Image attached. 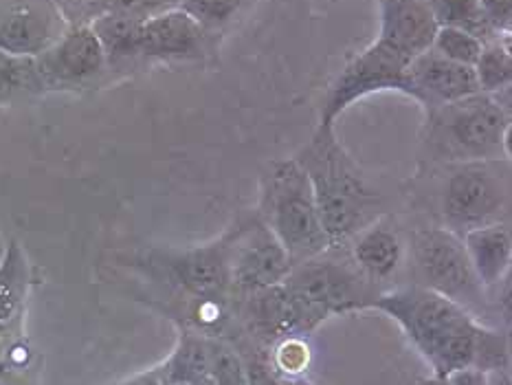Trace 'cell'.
Returning <instances> with one entry per match:
<instances>
[{
  "instance_id": "cell-1",
  "label": "cell",
  "mask_w": 512,
  "mask_h": 385,
  "mask_svg": "<svg viewBox=\"0 0 512 385\" xmlns=\"http://www.w3.org/2000/svg\"><path fill=\"white\" fill-rule=\"evenodd\" d=\"M370 308L392 317L403 328L431 366V377H447L466 368L486 374L506 372L510 366L508 335L484 326L466 308L425 286L381 291Z\"/></svg>"
},
{
  "instance_id": "cell-2",
  "label": "cell",
  "mask_w": 512,
  "mask_h": 385,
  "mask_svg": "<svg viewBox=\"0 0 512 385\" xmlns=\"http://www.w3.org/2000/svg\"><path fill=\"white\" fill-rule=\"evenodd\" d=\"M310 187L332 245H348L361 229L381 218L383 198L367 183L359 165L337 139L335 126L319 124L295 154Z\"/></svg>"
},
{
  "instance_id": "cell-3",
  "label": "cell",
  "mask_w": 512,
  "mask_h": 385,
  "mask_svg": "<svg viewBox=\"0 0 512 385\" xmlns=\"http://www.w3.org/2000/svg\"><path fill=\"white\" fill-rule=\"evenodd\" d=\"M282 286L302 337L332 315L367 311L381 293L376 282L356 267L350 249H343V245H332L315 258L293 264Z\"/></svg>"
},
{
  "instance_id": "cell-4",
  "label": "cell",
  "mask_w": 512,
  "mask_h": 385,
  "mask_svg": "<svg viewBox=\"0 0 512 385\" xmlns=\"http://www.w3.org/2000/svg\"><path fill=\"white\" fill-rule=\"evenodd\" d=\"M255 216L282 242L293 264L315 258L332 247L321 223L313 187L295 157L266 165Z\"/></svg>"
},
{
  "instance_id": "cell-5",
  "label": "cell",
  "mask_w": 512,
  "mask_h": 385,
  "mask_svg": "<svg viewBox=\"0 0 512 385\" xmlns=\"http://www.w3.org/2000/svg\"><path fill=\"white\" fill-rule=\"evenodd\" d=\"M510 113L499 95L475 93L429 110V143L442 161L510 159Z\"/></svg>"
},
{
  "instance_id": "cell-6",
  "label": "cell",
  "mask_w": 512,
  "mask_h": 385,
  "mask_svg": "<svg viewBox=\"0 0 512 385\" xmlns=\"http://www.w3.org/2000/svg\"><path fill=\"white\" fill-rule=\"evenodd\" d=\"M510 159L451 163L442 187L444 225L460 238L475 227L508 220Z\"/></svg>"
},
{
  "instance_id": "cell-7",
  "label": "cell",
  "mask_w": 512,
  "mask_h": 385,
  "mask_svg": "<svg viewBox=\"0 0 512 385\" xmlns=\"http://www.w3.org/2000/svg\"><path fill=\"white\" fill-rule=\"evenodd\" d=\"M409 247L416 284L460 304L471 315L484 306L486 289L477 280L458 234L447 227H420L411 234Z\"/></svg>"
},
{
  "instance_id": "cell-8",
  "label": "cell",
  "mask_w": 512,
  "mask_h": 385,
  "mask_svg": "<svg viewBox=\"0 0 512 385\" xmlns=\"http://www.w3.org/2000/svg\"><path fill=\"white\" fill-rule=\"evenodd\" d=\"M227 240L231 293L249 297L271 289V286L282 284L293 269V260L282 242L258 216L244 220L236 225V229H229Z\"/></svg>"
},
{
  "instance_id": "cell-9",
  "label": "cell",
  "mask_w": 512,
  "mask_h": 385,
  "mask_svg": "<svg viewBox=\"0 0 512 385\" xmlns=\"http://www.w3.org/2000/svg\"><path fill=\"white\" fill-rule=\"evenodd\" d=\"M157 264L205 308H220L233 295L227 234L203 247L159 253Z\"/></svg>"
},
{
  "instance_id": "cell-10",
  "label": "cell",
  "mask_w": 512,
  "mask_h": 385,
  "mask_svg": "<svg viewBox=\"0 0 512 385\" xmlns=\"http://www.w3.org/2000/svg\"><path fill=\"white\" fill-rule=\"evenodd\" d=\"M44 91H66L95 82L108 69L106 53L91 27H69L36 55Z\"/></svg>"
},
{
  "instance_id": "cell-11",
  "label": "cell",
  "mask_w": 512,
  "mask_h": 385,
  "mask_svg": "<svg viewBox=\"0 0 512 385\" xmlns=\"http://www.w3.org/2000/svg\"><path fill=\"white\" fill-rule=\"evenodd\" d=\"M69 29L55 0H0V49L36 58Z\"/></svg>"
},
{
  "instance_id": "cell-12",
  "label": "cell",
  "mask_w": 512,
  "mask_h": 385,
  "mask_svg": "<svg viewBox=\"0 0 512 385\" xmlns=\"http://www.w3.org/2000/svg\"><path fill=\"white\" fill-rule=\"evenodd\" d=\"M480 93L473 66L442 58L433 49L420 53L407 69V95L427 110Z\"/></svg>"
},
{
  "instance_id": "cell-13",
  "label": "cell",
  "mask_w": 512,
  "mask_h": 385,
  "mask_svg": "<svg viewBox=\"0 0 512 385\" xmlns=\"http://www.w3.org/2000/svg\"><path fill=\"white\" fill-rule=\"evenodd\" d=\"M205 29L181 7L163 11L141 22L139 58L187 60L203 49Z\"/></svg>"
},
{
  "instance_id": "cell-14",
  "label": "cell",
  "mask_w": 512,
  "mask_h": 385,
  "mask_svg": "<svg viewBox=\"0 0 512 385\" xmlns=\"http://www.w3.org/2000/svg\"><path fill=\"white\" fill-rule=\"evenodd\" d=\"M462 242L477 280H480L486 293L499 289L508 280L512 262V231L508 220L466 231Z\"/></svg>"
},
{
  "instance_id": "cell-15",
  "label": "cell",
  "mask_w": 512,
  "mask_h": 385,
  "mask_svg": "<svg viewBox=\"0 0 512 385\" xmlns=\"http://www.w3.org/2000/svg\"><path fill=\"white\" fill-rule=\"evenodd\" d=\"M350 256L367 278L381 282L400 267L405 256V242L392 223H387L385 218H376L354 236Z\"/></svg>"
},
{
  "instance_id": "cell-16",
  "label": "cell",
  "mask_w": 512,
  "mask_h": 385,
  "mask_svg": "<svg viewBox=\"0 0 512 385\" xmlns=\"http://www.w3.org/2000/svg\"><path fill=\"white\" fill-rule=\"evenodd\" d=\"M216 337L183 330L172 355L161 366L170 385H216L214 379Z\"/></svg>"
},
{
  "instance_id": "cell-17",
  "label": "cell",
  "mask_w": 512,
  "mask_h": 385,
  "mask_svg": "<svg viewBox=\"0 0 512 385\" xmlns=\"http://www.w3.org/2000/svg\"><path fill=\"white\" fill-rule=\"evenodd\" d=\"M181 0H55L69 27H88L104 16L152 18L163 11L176 9Z\"/></svg>"
},
{
  "instance_id": "cell-18",
  "label": "cell",
  "mask_w": 512,
  "mask_h": 385,
  "mask_svg": "<svg viewBox=\"0 0 512 385\" xmlns=\"http://www.w3.org/2000/svg\"><path fill=\"white\" fill-rule=\"evenodd\" d=\"M31 286V267L16 240L5 245L0 256V322H9L22 313Z\"/></svg>"
},
{
  "instance_id": "cell-19",
  "label": "cell",
  "mask_w": 512,
  "mask_h": 385,
  "mask_svg": "<svg viewBox=\"0 0 512 385\" xmlns=\"http://www.w3.org/2000/svg\"><path fill=\"white\" fill-rule=\"evenodd\" d=\"M141 22V18L132 16H104L88 25L102 44L108 66L139 58Z\"/></svg>"
},
{
  "instance_id": "cell-20",
  "label": "cell",
  "mask_w": 512,
  "mask_h": 385,
  "mask_svg": "<svg viewBox=\"0 0 512 385\" xmlns=\"http://www.w3.org/2000/svg\"><path fill=\"white\" fill-rule=\"evenodd\" d=\"M42 91L44 84L36 69V58L0 49V106L20 102Z\"/></svg>"
},
{
  "instance_id": "cell-21",
  "label": "cell",
  "mask_w": 512,
  "mask_h": 385,
  "mask_svg": "<svg viewBox=\"0 0 512 385\" xmlns=\"http://www.w3.org/2000/svg\"><path fill=\"white\" fill-rule=\"evenodd\" d=\"M477 88L486 95H499L508 91L512 80V55H510V36H497L493 40H484V47L475 66Z\"/></svg>"
},
{
  "instance_id": "cell-22",
  "label": "cell",
  "mask_w": 512,
  "mask_h": 385,
  "mask_svg": "<svg viewBox=\"0 0 512 385\" xmlns=\"http://www.w3.org/2000/svg\"><path fill=\"white\" fill-rule=\"evenodd\" d=\"M429 3L440 27H460L475 33L477 38H482V33L484 36H491L493 33L484 22L480 0H429ZM493 38H497L495 33Z\"/></svg>"
},
{
  "instance_id": "cell-23",
  "label": "cell",
  "mask_w": 512,
  "mask_h": 385,
  "mask_svg": "<svg viewBox=\"0 0 512 385\" xmlns=\"http://www.w3.org/2000/svg\"><path fill=\"white\" fill-rule=\"evenodd\" d=\"M484 47V40L477 38L475 33L460 29V27H438L436 36H433L431 49L442 58L451 62H458L464 66H475Z\"/></svg>"
},
{
  "instance_id": "cell-24",
  "label": "cell",
  "mask_w": 512,
  "mask_h": 385,
  "mask_svg": "<svg viewBox=\"0 0 512 385\" xmlns=\"http://www.w3.org/2000/svg\"><path fill=\"white\" fill-rule=\"evenodd\" d=\"M31 374L33 350L22 333L0 344V385H31Z\"/></svg>"
},
{
  "instance_id": "cell-25",
  "label": "cell",
  "mask_w": 512,
  "mask_h": 385,
  "mask_svg": "<svg viewBox=\"0 0 512 385\" xmlns=\"http://www.w3.org/2000/svg\"><path fill=\"white\" fill-rule=\"evenodd\" d=\"M178 7L207 31L222 27L225 22L236 16L240 0H181Z\"/></svg>"
},
{
  "instance_id": "cell-26",
  "label": "cell",
  "mask_w": 512,
  "mask_h": 385,
  "mask_svg": "<svg viewBox=\"0 0 512 385\" xmlns=\"http://www.w3.org/2000/svg\"><path fill=\"white\" fill-rule=\"evenodd\" d=\"M310 361V350L304 337H284L275 341V352L271 355V363L286 377H299L304 374Z\"/></svg>"
},
{
  "instance_id": "cell-27",
  "label": "cell",
  "mask_w": 512,
  "mask_h": 385,
  "mask_svg": "<svg viewBox=\"0 0 512 385\" xmlns=\"http://www.w3.org/2000/svg\"><path fill=\"white\" fill-rule=\"evenodd\" d=\"M214 379L216 385H249L247 372H244L242 357L233 350L227 341L216 339L214 350Z\"/></svg>"
},
{
  "instance_id": "cell-28",
  "label": "cell",
  "mask_w": 512,
  "mask_h": 385,
  "mask_svg": "<svg viewBox=\"0 0 512 385\" xmlns=\"http://www.w3.org/2000/svg\"><path fill=\"white\" fill-rule=\"evenodd\" d=\"M242 363L244 372H247L249 385H308L299 377H286V374H282L271 363V357L251 355L242 357Z\"/></svg>"
},
{
  "instance_id": "cell-29",
  "label": "cell",
  "mask_w": 512,
  "mask_h": 385,
  "mask_svg": "<svg viewBox=\"0 0 512 385\" xmlns=\"http://www.w3.org/2000/svg\"><path fill=\"white\" fill-rule=\"evenodd\" d=\"M484 22L495 36H508L512 18V0H480Z\"/></svg>"
},
{
  "instance_id": "cell-30",
  "label": "cell",
  "mask_w": 512,
  "mask_h": 385,
  "mask_svg": "<svg viewBox=\"0 0 512 385\" xmlns=\"http://www.w3.org/2000/svg\"><path fill=\"white\" fill-rule=\"evenodd\" d=\"M418 385H488V374L475 368L451 372L447 377H429L418 381Z\"/></svg>"
},
{
  "instance_id": "cell-31",
  "label": "cell",
  "mask_w": 512,
  "mask_h": 385,
  "mask_svg": "<svg viewBox=\"0 0 512 385\" xmlns=\"http://www.w3.org/2000/svg\"><path fill=\"white\" fill-rule=\"evenodd\" d=\"M113 385H170V383H168V377H165L163 366H157V368L139 372V374H135V377L124 379V381L113 383Z\"/></svg>"
},
{
  "instance_id": "cell-32",
  "label": "cell",
  "mask_w": 512,
  "mask_h": 385,
  "mask_svg": "<svg viewBox=\"0 0 512 385\" xmlns=\"http://www.w3.org/2000/svg\"><path fill=\"white\" fill-rule=\"evenodd\" d=\"M20 317L22 313L14 319H9V322H0V344H5L7 339L20 335Z\"/></svg>"
},
{
  "instance_id": "cell-33",
  "label": "cell",
  "mask_w": 512,
  "mask_h": 385,
  "mask_svg": "<svg viewBox=\"0 0 512 385\" xmlns=\"http://www.w3.org/2000/svg\"><path fill=\"white\" fill-rule=\"evenodd\" d=\"M3 251H5V245H3V238H0V256H3Z\"/></svg>"
}]
</instances>
